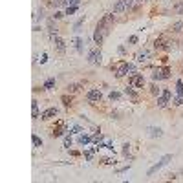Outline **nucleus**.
<instances>
[{"mask_svg": "<svg viewBox=\"0 0 183 183\" xmlns=\"http://www.w3.org/2000/svg\"><path fill=\"white\" fill-rule=\"evenodd\" d=\"M114 72H116L117 77H123V75H134L135 73V68L132 64H128L126 60H119V62L114 66Z\"/></svg>", "mask_w": 183, "mask_h": 183, "instance_id": "obj_1", "label": "nucleus"}, {"mask_svg": "<svg viewBox=\"0 0 183 183\" xmlns=\"http://www.w3.org/2000/svg\"><path fill=\"white\" fill-rule=\"evenodd\" d=\"M168 161H172V156L170 154H167V156H163V158H161L159 161H158V163H156L154 167H150V168H148V172H147V176H154L156 172H158L159 170V168H163L165 165H168Z\"/></svg>", "mask_w": 183, "mask_h": 183, "instance_id": "obj_2", "label": "nucleus"}, {"mask_svg": "<svg viewBox=\"0 0 183 183\" xmlns=\"http://www.w3.org/2000/svg\"><path fill=\"white\" fill-rule=\"evenodd\" d=\"M108 33H110V29H104V28H99V26H97V28H95V33H93V42H95V44H101Z\"/></svg>", "mask_w": 183, "mask_h": 183, "instance_id": "obj_3", "label": "nucleus"}, {"mask_svg": "<svg viewBox=\"0 0 183 183\" xmlns=\"http://www.w3.org/2000/svg\"><path fill=\"white\" fill-rule=\"evenodd\" d=\"M101 59H103L101 50H92L90 53H88V62L90 64H101Z\"/></svg>", "mask_w": 183, "mask_h": 183, "instance_id": "obj_4", "label": "nucleus"}, {"mask_svg": "<svg viewBox=\"0 0 183 183\" xmlns=\"http://www.w3.org/2000/svg\"><path fill=\"white\" fill-rule=\"evenodd\" d=\"M128 83H130V86H134V88H143L145 86V77L143 75H130V81H128Z\"/></svg>", "mask_w": 183, "mask_h": 183, "instance_id": "obj_5", "label": "nucleus"}, {"mask_svg": "<svg viewBox=\"0 0 183 183\" xmlns=\"http://www.w3.org/2000/svg\"><path fill=\"white\" fill-rule=\"evenodd\" d=\"M170 97H172V92H170V90H165V92L158 97V106H159V108H165V106L168 104V99H170Z\"/></svg>", "mask_w": 183, "mask_h": 183, "instance_id": "obj_6", "label": "nucleus"}, {"mask_svg": "<svg viewBox=\"0 0 183 183\" xmlns=\"http://www.w3.org/2000/svg\"><path fill=\"white\" fill-rule=\"evenodd\" d=\"M57 114H59V110H57V108H48V110H44L42 114H40V119H51V117H55L57 116Z\"/></svg>", "mask_w": 183, "mask_h": 183, "instance_id": "obj_7", "label": "nucleus"}, {"mask_svg": "<svg viewBox=\"0 0 183 183\" xmlns=\"http://www.w3.org/2000/svg\"><path fill=\"white\" fill-rule=\"evenodd\" d=\"M101 97H103L101 90H90V92L86 93V99L88 101H101Z\"/></svg>", "mask_w": 183, "mask_h": 183, "instance_id": "obj_8", "label": "nucleus"}, {"mask_svg": "<svg viewBox=\"0 0 183 183\" xmlns=\"http://www.w3.org/2000/svg\"><path fill=\"white\" fill-rule=\"evenodd\" d=\"M53 39H55V48H57V51H59V53H64V51H66V42H64V40L60 39L59 35L53 37Z\"/></svg>", "mask_w": 183, "mask_h": 183, "instance_id": "obj_9", "label": "nucleus"}, {"mask_svg": "<svg viewBox=\"0 0 183 183\" xmlns=\"http://www.w3.org/2000/svg\"><path fill=\"white\" fill-rule=\"evenodd\" d=\"M83 44H84V40L81 39V37H75V39L72 40V46H73V48H75L79 53H83Z\"/></svg>", "mask_w": 183, "mask_h": 183, "instance_id": "obj_10", "label": "nucleus"}, {"mask_svg": "<svg viewBox=\"0 0 183 183\" xmlns=\"http://www.w3.org/2000/svg\"><path fill=\"white\" fill-rule=\"evenodd\" d=\"M123 11H126V8H125V2L123 0H117L116 2V6H114V15H117V13H123Z\"/></svg>", "mask_w": 183, "mask_h": 183, "instance_id": "obj_11", "label": "nucleus"}, {"mask_svg": "<svg viewBox=\"0 0 183 183\" xmlns=\"http://www.w3.org/2000/svg\"><path fill=\"white\" fill-rule=\"evenodd\" d=\"M148 57H150V53H148L147 50H145V51H139L137 55H135V59H137V62H147V60H148Z\"/></svg>", "mask_w": 183, "mask_h": 183, "instance_id": "obj_12", "label": "nucleus"}, {"mask_svg": "<svg viewBox=\"0 0 183 183\" xmlns=\"http://www.w3.org/2000/svg\"><path fill=\"white\" fill-rule=\"evenodd\" d=\"M31 117H33V119L39 117V103H37L35 99L31 101Z\"/></svg>", "mask_w": 183, "mask_h": 183, "instance_id": "obj_13", "label": "nucleus"}, {"mask_svg": "<svg viewBox=\"0 0 183 183\" xmlns=\"http://www.w3.org/2000/svg\"><path fill=\"white\" fill-rule=\"evenodd\" d=\"M147 130H148V134H150L152 137H159V135L163 134V132H161V128H156V126H148Z\"/></svg>", "mask_w": 183, "mask_h": 183, "instance_id": "obj_14", "label": "nucleus"}, {"mask_svg": "<svg viewBox=\"0 0 183 183\" xmlns=\"http://www.w3.org/2000/svg\"><path fill=\"white\" fill-rule=\"evenodd\" d=\"M77 141H79L81 145H88V143H90V141H92V137H90V135H86V134H81Z\"/></svg>", "mask_w": 183, "mask_h": 183, "instance_id": "obj_15", "label": "nucleus"}, {"mask_svg": "<svg viewBox=\"0 0 183 183\" xmlns=\"http://www.w3.org/2000/svg\"><path fill=\"white\" fill-rule=\"evenodd\" d=\"M31 139H33V147H35V148H40V147H42V139H40L37 134H33Z\"/></svg>", "mask_w": 183, "mask_h": 183, "instance_id": "obj_16", "label": "nucleus"}, {"mask_svg": "<svg viewBox=\"0 0 183 183\" xmlns=\"http://www.w3.org/2000/svg\"><path fill=\"white\" fill-rule=\"evenodd\" d=\"M53 86H55V79H48V81H46V83H44V90H51V88Z\"/></svg>", "mask_w": 183, "mask_h": 183, "instance_id": "obj_17", "label": "nucleus"}, {"mask_svg": "<svg viewBox=\"0 0 183 183\" xmlns=\"http://www.w3.org/2000/svg\"><path fill=\"white\" fill-rule=\"evenodd\" d=\"M77 8H79L77 4H72V6H68V8H66V15H73V13L77 11Z\"/></svg>", "mask_w": 183, "mask_h": 183, "instance_id": "obj_18", "label": "nucleus"}, {"mask_svg": "<svg viewBox=\"0 0 183 183\" xmlns=\"http://www.w3.org/2000/svg\"><path fill=\"white\" fill-rule=\"evenodd\" d=\"M132 88H134V86H126V88H125V93H126V95H130V97H134V99H135V92L132 90Z\"/></svg>", "mask_w": 183, "mask_h": 183, "instance_id": "obj_19", "label": "nucleus"}, {"mask_svg": "<svg viewBox=\"0 0 183 183\" xmlns=\"http://www.w3.org/2000/svg\"><path fill=\"white\" fill-rule=\"evenodd\" d=\"M181 29H183V22H181V20H178V22L172 26V31H181Z\"/></svg>", "mask_w": 183, "mask_h": 183, "instance_id": "obj_20", "label": "nucleus"}, {"mask_svg": "<svg viewBox=\"0 0 183 183\" xmlns=\"http://www.w3.org/2000/svg\"><path fill=\"white\" fill-rule=\"evenodd\" d=\"M72 143H73L72 137H70V135H66V137H64V147H66V148H70V147H72Z\"/></svg>", "mask_w": 183, "mask_h": 183, "instance_id": "obj_21", "label": "nucleus"}, {"mask_svg": "<svg viewBox=\"0 0 183 183\" xmlns=\"http://www.w3.org/2000/svg\"><path fill=\"white\" fill-rule=\"evenodd\" d=\"M123 2H125V8H126V11H128V9H130L132 6H134V0H123Z\"/></svg>", "mask_w": 183, "mask_h": 183, "instance_id": "obj_22", "label": "nucleus"}, {"mask_svg": "<svg viewBox=\"0 0 183 183\" xmlns=\"http://www.w3.org/2000/svg\"><path fill=\"white\" fill-rule=\"evenodd\" d=\"M137 40H139V39H137V35H132L130 39H128V44H135Z\"/></svg>", "mask_w": 183, "mask_h": 183, "instance_id": "obj_23", "label": "nucleus"}, {"mask_svg": "<svg viewBox=\"0 0 183 183\" xmlns=\"http://www.w3.org/2000/svg\"><path fill=\"white\" fill-rule=\"evenodd\" d=\"M81 132H83V128H81V126H77V125L72 128V134H81Z\"/></svg>", "mask_w": 183, "mask_h": 183, "instance_id": "obj_24", "label": "nucleus"}, {"mask_svg": "<svg viewBox=\"0 0 183 183\" xmlns=\"http://www.w3.org/2000/svg\"><path fill=\"white\" fill-rule=\"evenodd\" d=\"M119 97H121V95H119L117 92H112V93H110V99H112V101H116V99H119Z\"/></svg>", "mask_w": 183, "mask_h": 183, "instance_id": "obj_25", "label": "nucleus"}, {"mask_svg": "<svg viewBox=\"0 0 183 183\" xmlns=\"http://www.w3.org/2000/svg\"><path fill=\"white\" fill-rule=\"evenodd\" d=\"M128 150H130V145H128V143H125V145H123V154L126 156V154H128Z\"/></svg>", "mask_w": 183, "mask_h": 183, "instance_id": "obj_26", "label": "nucleus"}, {"mask_svg": "<svg viewBox=\"0 0 183 183\" xmlns=\"http://www.w3.org/2000/svg\"><path fill=\"white\" fill-rule=\"evenodd\" d=\"M64 15H66V13H62V11H57L55 15H53V18H62Z\"/></svg>", "mask_w": 183, "mask_h": 183, "instance_id": "obj_27", "label": "nucleus"}, {"mask_svg": "<svg viewBox=\"0 0 183 183\" xmlns=\"http://www.w3.org/2000/svg\"><path fill=\"white\" fill-rule=\"evenodd\" d=\"M46 59H48V55L44 53V55H42V59H40V64H44V62H46Z\"/></svg>", "mask_w": 183, "mask_h": 183, "instance_id": "obj_28", "label": "nucleus"}, {"mask_svg": "<svg viewBox=\"0 0 183 183\" xmlns=\"http://www.w3.org/2000/svg\"><path fill=\"white\" fill-rule=\"evenodd\" d=\"M137 2H143V0H137Z\"/></svg>", "mask_w": 183, "mask_h": 183, "instance_id": "obj_29", "label": "nucleus"}]
</instances>
